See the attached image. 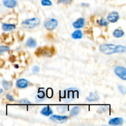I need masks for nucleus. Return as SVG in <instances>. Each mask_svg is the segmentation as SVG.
I'll return each instance as SVG.
<instances>
[{
    "instance_id": "f257e3e1",
    "label": "nucleus",
    "mask_w": 126,
    "mask_h": 126,
    "mask_svg": "<svg viewBox=\"0 0 126 126\" xmlns=\"http://www.w3.org/2000/svg\"><path fill=\"white\" fill-rule=\"evenodd\" d=\"M79 93V91L78 89L76 87H70V88L66 89L63 92L61 97L64 100L70 102L78 97Z\"/></svg>"
},
{
    "instance_id": "f03ea898",
    "label": "nucleus",
    "mask_w": 126,
    "mask_h": 126,
    "mask_svg": "<svg viewBox=\"0 0 126 126\" xmlns=\"http://www.w3.org/2000/svg\"><path fill=\"white\" fill-rule=\"evenodd\" d=\"M40 20L38 17L28 18L23 20L22 22V26L25 28L27 29H33L35 27H38L40 24Z\"/></svg>"
},
{
    "instance_id": "7ed1b4c3",
    "label": "nucleus",
    "mask_w": 126,
    "mask_h": 126,
    "mask_svg": "<svg viewBox=\"0 0 126 126\" xmlns=\"http://www.w3.org/2000/svg\"><path fill=\"white\" fill-rule=\"evenodd\" d=\"M55 50L52 47H41L36 51V54L38 56H44L50 57L54 55Z\"/></svg>"
},
{
    "instance_id": "20e7f679",
    "label": "nucleus",
    "mask_w": 126,
    "mask_h": 126,
    "mask_svg": "<svg viewBox=\"0 0 126 126\" xmlns=\"http://www.w3.org/2000/svg\"><path fill=\"white\" fill-rule=\"evenodd\" d=\"M115 47L116 45L113 44H102L99 46V50L105 55H111L115 54Z\"/></svg>"
},
{
    "instance_id": "39448f33",
    "label": "nucleus",
    "mask_w": 126,
    "mask_h": 126,
    "mask_svg": "<svg viewBox=\"0 0 126 126\" xmlns=\"http://www.w3.org/2000/svg\"><path fill=\"white\" fill-rule=\"evenodd\" d=\"M114 72L119 78L125 81L126 79V69L122 66H116L114 68Z\"/></svg>"
},
{
    "instance_id": "423d86ee",
    "label": "nucleus",
    "mask_w": 126,
    "mask_h": 126,
    "mask_svg": "<svg viewBox=\"0 0 126 126\" xmlns=\"http://www.w3.org/2000/svg\"><path fill=\"white\" fill-rule=\"evenodd\" d=\"M58 26V21L56 19L50 18L44 22V27L47 30L52 31L55 30Z\"/></svg>"
},
{
    "instance_id": "0eeeda50",
    "label": "nucleus",
    "mask_w": 126,
    "mask_h": 126,
    "mask_svg": "<svg viewBox=\"0 0 126 126\" xmlns=\"http://www.w3.org/2000/svg\"><path fill=\"white\" fill-rule=\"evenodd\" d=\"M119 18V15L118 12H116V11L111 12L110 13L108 14L107 17V21L108 22H110V23H116V22H118Z\"/></svg>"
},
{
    "instance_id": "6e6552de",
    "label": "nucleus",
    "mask_w": 126,
    "mask_h": 126,
    "mask_svg": "<svg viewBox=\"0 0 126 126\" xmlns=\"http://www.w3.org/2000/svg\"><path fill=\"white\" fill-rule=\"evenodd\" d=\"M50 120L55 123H63L67 121L68 117L66 116H60V115H52L50 117Z\"/></svg>"
},
{
    "instance_id": "1a4fd4ad",
    "label": "nucleus",
    "mask_w": 126,
    "mask_h": 126,
    "mask_svg": "<svg viewBox=\"0 0 126 126\" xmlns=\"http://www.w3.org/2000/svg\"><path fill=\"white\" fill-rule=\"evenodd\" d=\"M30 82L25 79H19L16 82V86L17 88L25 89L29 86Z\"/></svg>"
},
{
    "instance_id": "9d476101",
    "label": "nucleus",
    "mask_w": 126,
    "mask_h": 126,
    "mask_svg": "<svg viewBox=\"0 0 126 126\" xmlns=\"http://www.w3.org/2000/svg\"><path fill=\"white\" fill-rule=\"evenodd\" d=\"M85 23H86V22H85L84 18L81 17V18H79L78 19H77L73 23V26L76 29H80V28H83Z\"/></svg>"
},
{
    "instance_id": "9b49d317",
    "label": "nucleus",
    "mask_w": 126,
    "mask_h": 126,
    "mask_svg": "<svg viewBox=\"0 0 126 126\" xmlns=\"http://www.w3.org/2000/svg\"><path fill=\"white\" fill-rule=\"evenodd\" d=\"M46 99V94L42 89H39L38 94L35 96V100L36 102H42Z\"/></svg>"
},
{
    "instance_id": "f8f14e48",
    "label": "nucleus",
    "mask_w": 126,
    "mask_h": 126,
    "mask_svg": "<svg viewBox=\"0 0 126 126\" xmlns=\"http://www.w3.org/2000/svg\"><path fill=\"white\" fill-rule=\"evenodd\" d=\"M2 4L7 8H14L17 4L16 0H2Z\"/></svg>"
},
{
    "instance_id": "ddd939ff",
    "label": "nucleus",
    "mask_w": 126,
    "mask_h": 126,
    "mask_svg": "<svg viewBox=\"0 0 126 126\" xmlns=\"http://www.w3.org/2000/svg\"><path fill=\"white\" fill-rule=\"evenodd\" d=\"M124 123V119L123 118H114L110 119L108 122V124L111 126H121Z\"/></svg>"
},
{
    "instance_id": "4468645a",
    "label": "nucleus",
    "mask_w": 126,
    "mask_h": 126,
    "mask_svg": "<svg viewBox=\"0 0 126 126\" xmlns=\"http://www.w3.org/2000/svg\"><path fill=\"white\" fill-rule=\"evenodd\" d=\"M99 95L97 93H95V92H91L86 98V100L89 102H97L98 100H99Z\"/></svg>"
},
{
    "instance_id": "2eb2a0df",
    "label": "nucleus",
    "mask_w": 126,
    "mask_h": 126,
    "mask_svg": "<svg viewBox=\"0 0 126 126\" xmlns=\"http://www.w3.org/2000/svg\"><path fill=\"white\" fill-rule=\"evenodd\" d=\"M41 114L45 116H49L53 113V110L49 106H46L41 110Z\"/></svg>"
},
{
    "instance_id": "dca6fc26",
    "label": "nucleus",
    "mask_w": 126,
    "mask_h": 126,
    "mask_svg": "<svg viewBox=\"0 0 126 126\" xmlns=\"http://www.w3.org/2000/svg\"><path fill=\"white\" fill-rule=\"evenodd\" d=\"M16 27L15 25L11 24V23H2V29L4 32H11L16 29Z\"/></svg>"
},
{
    "instance_id": "f3484780",
    "label": "nucleus",
    "mask_w": 126,
    "mask_h": 126,
    "mask_svg": "<svg viewBox=\"0 0 126 126\" xmlns=\"http://www.w3.org/2000/svg\"><path fill=\"white\" fill-rule=\"evenodd\" d=\"M113 35L114 38H120L124 35V32L121 28H118L113 32Z\"/></svg>"
},
{
    "instance_id": "a211bd4d",
    "label": "nucleus",
    "mask_w": 126,
    "mask_h": 126,
    "mask_svg": "<svg viewBox=\"0 0 126 126\" xmlns=\"http://www.w3.org/2000/svg\"><path fill=\"white\" fill-rule=\"evenodd\" d=\"M82 32L80 30H77L71 34V38L75 39H81L82 38Z\"/></svg>"
},
{
    "instance_id": "6ab92c4d",
    "label": "nucleus",
    "mask_w": 126,
    "mask_h": 126,
    "mask_svg": "<svg viewBox=\"0 0 126 126\" xmlns=\"http://www.w3.org/2000/svg\"><path fill=\"white\" fill-rule=\"evenodd\" d=\"M26 44L28 47H29L32 48V47H35L37 46L36 41L35 39L33 38H28L27 40V42H26Z\"/></svg>"
},
{
    "instance_id": "aec40b11",
    "label": "nucleus",
    "mask_w": 126,
    "mask_h": 126,
    "mask_svg": "<svg viewBox=\"0 0 126 126\" xmlns=\"http://www.w3.org/2000/svg\"><path fill=\"white\" fill-rule=\"evenodd\" d=\"M2 86L3 87L4 89L9 90L12 88V82L11 81H6V80H2Z\"/></svg>"
},
{
    "instance_id": "412c9836",
    "label": "nucleus",
    "mask_w": 126,
    "mask_h": 126,
    "mask_svg": "<svg viewBox=\"0 0 126 126\" xmlns=\"http://www.w3.org/2000/svg\"><path fill=\"white\" fill-rule=\"evenodd\" d=\"M80 112V108L78 106H75L71 109V111L70 113V115L71 116H75L78 115Z\"/></svg>"
},
{
    "instance_id": "4be33fe9",
    "label": "nucleus",
    "mask_w": 126,
    "mask_h": 126,
    "mask_svg": "<svg viewBox=\"0 0 126 126\" xmlns=\"http://www.w3.org/2000/svg\"><path fill=\"white\" fill-rule=\"evenodd\" d=\"M126 51V47L124 46L116 45L115 54L116 53H125Z\"/></svg>"
},
{
    "instance_id": "5701e85b",
    "label": "nucleus",
    "mask_w": 126,
    "mask_h": 126,
    "mask_svg": "<svg viewBox=\"0 0 126 126\" xmlns=\"http://www.w3.org/2000/svg\"><path fill=\"white\" fill-rule=\"evenodd\" d=\"M97 23H98L99 25L102 26V27H107L109 24V22L105 19L104 18H102L100 19H98L97 20Z\"/></svg>"
},
{
    "instance_id": "b1692460",
    "label": "nucleus",
    "mask_w": 126,
    "mask_h": 126,
    "mask_svg": "<svg viewBox=\"0 0 126 126\" xmlns=\"http://www.w3.org/2000/svg\"><path fill=\"white\" fill-rule=\"evenodd\" d=\"M109 110V107L108 106H106V105H103V106H100L99 107L98 110H97V113L98 114H102V113H104L107 112Z\"/></svg>"
},
{
    "instance_id": "393cba45",
    "label": "nucleus",
    "mask_w": 126,
    "mask_h": 126,
    "mask_svg": "<svg viewBox=\"0 0 126 126\" xmlns=\"http://www.w3.org/2000/svg\"><path fill=\"white\" fill-rule=\"evenodd\" d=\"M58 111L60 113H66L68 110V107L66 105H62V106H59L57 108Z\"/></svg>"
},
{
    "instance_id": "a878e982",
    "label": "nucleus",
    "mask_w": 126,
    "mask_h": 126,
    "mask_svg": "<svg viewBox=\"0 0 126 126\" xmlns=\"http://www.w3.org/2000/svg\"><path fill=\"white\" fill-rule=\"evenodd\" d=\"M41 3L44 6H50L52 5V2L50 0H41Z\"/></svg>"
},
{
    "instance_id": "bb28decb",
    "label": "nucleus",
    "mask_w": 126,
    "mask_h": 126,
    "mask_svg": "<svg viewBox=\"0 0 126 126\" xmlns=\"http://www.w3.org/2000/svg\"><path fill=\"white\" fill-rule=\"evenodd\" d=\"M18 103L22 105H28L31 104L32 102H31L30 101L28 100V99H27V98H22V99L18 101Z\"/></svg>"
},
{
    "instance_id": "cd10ccee",
    "label": "nucleus",
    "mask_w": 126,
    "mask_h": 126,
    "mask_svg": "<svg viewBox=\"0 0 126 126\" xmlns=\"http://www.w3.org/2000/svg\"><path fill=\"white\" fill-rule=\"evenodd\" d=\"M73 0H58V4H70L72 2Z\"/></svg>"
},
{
    "instance_id": "c85d7f7f",
    "label": "nucleus",
    "mask_w": 126,
    "mask_h": 126,
    "mask_svg": "<svg viewBox=\"0 0 126 126\" xmlns=\"http://www.w3.org/2000/svg\"><path fill=\"white\" fill-rule=\"evenodd\" d=\"M118 89H119V92H121L123 94H126V89L124 86L121 84H119L118 85Z\"/></svg>"
},
{
    "instance_id": "c756f323",
    "label": "nucleus",
    "mask_w": 126,
    "mask_h": 126,
    "mask_svg": "<svg viewBox=\"0 0 126 126\" xmlns=\"http://www.w3.org/2000/svg\"><path fill=\"white\" fill-rule=\"evenodd\" d=\"M10 50V48L7 46H0V53H2L3 52L9 51Z\"/></svg>"
},
{
    "instance_id": "7c9ffc66",
    "label": "nucleus",
    "mask_w": 126,
    "mask_h": 126,
    "mask_svg": "<svg viewBox=\"0 0 126 126\" xmlns=\"http://www.w3.org/2000/svg\"><path fill=\"white\" fill-rule=\"evenodd\" d=\"M47 96L49 98H51L53 96V91L50 88L48 89L47 90Z\"/></svg>"
},
{
    "instance_id": "2f4dec72",
    "label": "nucleus",
    "mask_w": 126,
    "mask_h": 126,
    "mask_svg": "<svg viewBox=\"0 0 126 126\" xmlns=\"http://www.w3.org/2000/svg\"><path fill=\"white\" fill-rule=\"evenodd\" d=\"M40 71V68L38 66H34L32 68V71L33 73H38Z\"/></svg>"
},
{
    "instance_id": "473e14b6",
    "label": "nucleus",
    "mask_w": 126,
    "mask_h": 126,
    "mask_svg": "<svg viewBox=\"0 0 126 126\" xmlns=\"http://www.w3.org/2000/svg\"><path fill=\"white\" fill-rule=\"evenodd\" d=\"M6 98H7L8 100H9L10 102H14V98L13 96H12L10 94L6 95Z\"/></svg>"
},
{
    "instance_id": "72a5a7b5",
    "label": "nucleus",
    "mask_w": 126,
    "mask_h": 126,
    "mask_svg": "<svg viewBox=\"0 0 126 126\" xmlns=\"http://www.w3.org/2000/svg\"><path fill=\"white\" fill-rule=\"evenodd\" d=\"M81 6H83V7H89V3H86V2H82V3H81Z\"/></svg>"
},
{
    "instance_id": "f704fd0d",
    "label": "nucleus",
    "mask_w": 126,
    "mask_h": 126,
    "mask_svg": "<svg viewBox=\"0 0 126 126\" xmlns=\"http://www.w3.org/2000/svg\"><path fill=\"white\" fill-rule=\"evenodd\" d=\"M2 92H3V90H2L1 88H0V94L2 93Z\"/></svg>"
}]
</instances>
